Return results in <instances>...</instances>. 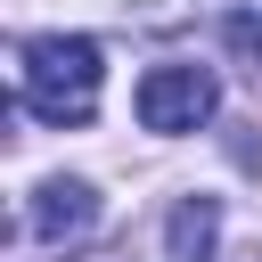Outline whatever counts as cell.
<instances>
[{"label": "cell", "mask_w": 262, "mask_h": 262, "mask_svg": "<svg viewBox=\"0 0 262 262\" xmlns=\"http://www.w3.org/2000/svg\"><path fill=\"white\" fill-rule=\"evenodd\" d=\"M213 106H221V90H213L205 66H156V74H139V123L147 131H196Z\"/></svg>", "instance_id": "obj_2"}, {"label": "cell", "mask_w": 262, "mask_h": 262, "mask_svg": "<svg viewBox=\"0 0 262 262\" xmlns=\"http://www.w3.org/2000/svg\"><path fill=\"white\" fill-rule=\"evenodd\" d=\"M90 221H98V196H90L82 180H41V188H33V229H41L49 246L82 237Z\"/></svg>", "instance_id": "obj_3"}, {"label": "cell", "mask_w": 262, "mask_h": 262, "mask_svg": "<svg viewBox=\"0 0 262 262\" xmlns=\"http://www.w3.org/2000/svg\"><path fill=\"white\" fill-rule=\"evenodd\" d=\"M205 246H213V196H180V213H172V262H205Z\"/></svg>", "instance_id": "obj_4"}, {"label": "cell", "mask_w": 262, "mask_h": 262, "mask_svg": "<svg viewBox=\"0 0 262 262\" xmlns=\"http://www.w3.org/2000/svg\"><path fill=\"white\" fill-rule=\"evenodd\" d=\"M98 82H106V57H98L90 33H41V41H25V66H16L25 115H41V123H90Z\"/></svg>", "instance_id": "obj_1"}, {"label": "cell", "mask_w": 262, "mask_h": 262, "mask_svg": "<svg viewBox=\"0 0 262 262\" xmlns=\"http://www.w3.org/2000/svg\"><path fill=\"white\" fill-rule=\"evenodd\" d=\"M229 49L246 57V66H262V16L246 8V16H229Z\"/></svg>", "instance_id": "obj_5"}]
</instances>
